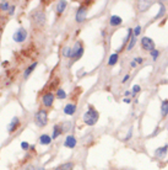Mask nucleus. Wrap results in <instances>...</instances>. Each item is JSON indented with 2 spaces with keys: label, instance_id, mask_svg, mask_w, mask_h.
Segmentation results:
<instances>
[{
  "label": "nucleus",
  "instance_id": "nucleus-1",
  "mask_svg": "<svg viewBox=\"0 0 168 170\" xmlns=\"http://www.w3.org/2000/svg\"><path fill=\"white\" fill-rule=\"evenodd\" d=\"M99 115L98 112L93 109V107H90V109L83 113V122H85L87 126H95L96 122L98 121Z\"/></svg>",
  "mask_w": 168,
  "mask_h": 170
},
{
  "label": "nucleus",
  "instance_id": "nucleus-2",
  "mask_svg": "<svg viewBox=\"0 0 168 170\" xmlns=\"http://www.w3.org/2000/svg\"><path fill=\"white\" fill-rule=\"evenodd\" d=\"M34 122L38 127H45L48 123V112L45 110H38L34 115Z\"/></svg>",
  "mask_w": 168,
  "mask_h": 170
},
{
  "label": "nucleus",
  "instance_id": "nucleus-3",
  "mask_svg": "<svg viewBox=\"0 0 168 170\" xmlns=\"http://www.w3.org/2000/svg\"><path fill=\"white\" fill-rule=\"evenodd\" d=\"M26 38H27V31H26L23 27H20V29H18V30L14 33V36H12V40H14L15 42H17V43L25 42Z\"/></svg>",
  "mask_w": 168,
  "mask_h": 170
},
{
  "label": "nucleus",
  "instance_id": "nucleus-4",
  "mask_svg": "<svg viewBox=\"0 0 168 170\" xmlns=\"http://www.w3.org/2000/svg\"><path fill=\"white\" fill-rule=\"evenodd\" d=\"M141 47L147 51V52H152L155 49V42L150 37H142L141 40Z\"/></svg>",
  "mask_w": 168,
  "mask_h": 170
},
{
  "label": "nucleus",
  "instance_id": "nucleus-5",
  "mask_svg": "<svg viewBox=\"0 0 168 170\" xmlns=\"http://www.w3.org/2000/svg\"><path fill=\"white\" fill-rule=\"evenodd\" d=\"M82 53H83V48H82L81 42H76L75 46L72 47V52H71V57H70V58H72V59H79V58L82 56Z\"/></svg>",
  "mask_w": 168,
  "mask_h": 170
},
{
  "label": "nucleus",
  "instance_id": "nucleus-6",
  "mask_svg": "<svg viewBox=\"0 0 168 170\" xmlns=\"http://www.w3.org/2000/svg\"><path fill=\"white\" fill-rule=\"evenodd\" d=\"M87 17V7L86 6H80L76 11V16H75V20L77 22H83Z\"/></svg>",
  "mask_w": 168,
  "mask_h": 170
},
{
  "label": "nucleus",
  "instance_id": "nucleus-7",
  "mask_svg": "<svg viewBox=\"0 0 168 170\" xmlns=\"http://www.w3.org/2000/svg\"><path fill=\"white\" fill-rule=\"evenodd\" d=\"M32 19L34 21V24L37 25H39V26H43L45 24V15L43 11H38V13H34L33 16H32Z\"/></svg>",
  "mask_w": 168,
  "mask_h": 170
},
{
  "label": "nucleus",
  "instance_id": "nucleus-8",
  "mask_svg": "<svg viewBox=\"0 0 168 170\" xmlns=\"http://www.w3.org/2000/svg\"><path fill=\"white\" fill-rule=\"evenodd\" d=\"M53 102H54V94H53V93H47V94L43 95V97H42V104H43V106L50 107V106L53 105Z\"/></svg>",
  "mask_w": 168,
  "mask_h": 170
},
{
  "label": "nucleus",
  "instance_id": "nucleus-9",
  "mask_svg": "<svg viewBox=\"0 0 168 170\" xmlns=\"http://www.w3.org/2000/svg\"><path fill=\"white\" fill-rule=\"evenodd\" d=\"M20 118L18 117H14L12 120H11V122L9 123V126H7V132L9 133H14L16 130H17V127L20 126Z\"/></svg>",
  "mask_w": 168,
  "mask_h": 170
},
{
  "label": "nucleus",
  "instance_id": "nucleus-10",
  "mask_svg": "<svg viewBox=\"0 0 168 170\" xmlns=\"http://www.w3.org/2000/svg\"><path fill=\"white\" fill-rule=\"evenodd\" d=\"M76 144H77V141H76V138L74 137V136H68L66 138H65V142H64V146L66 147V148H70V149H72V148H75L76 147Z\"/></svg>",
  "mask_w": 168,
  "mask_h": 170
},
{
  "label": "nucleus",
  "instance_id": "nucleus-11",
  "mask_svg": "<svg viewBox=\"0 0 168 170\" xmlns=\"http://www.w3.org/2000/svg\"><path fill=\"white\" fill-rule=\"evenodd\" d=\"M75 112H76V105H75V104H68V105H65V107H64V113H65V115L72 116Z\"/></svg>",
  "mask_w": 168,
  "mask_h": 170
},
{
  "label": "nucleus",
  "instance_id": "nucleus-12",
  "mask_svg": "<svg viewBox=\"0 0 168 170\" xmlns=\"http://www.w3.org/2000/svg\"><path fill=\"white\" fill-rule=\"evenodd\" d=\"M167 152H168V144H166V146H163V147H161V148L156 149L155 157L158 158V159H161V158H163V157L167 154Z\"/></svg>",
  "mask_w": 168,
  "mask_h": 170
},
{
  "label": "nucleus",
  "instance_id": "nucleus-13",
  "mask_svg": "<svg viewBox=\"0 0 168 170\" xmlns=\"http://www.w3.org/2000/svg\"><path fill=\"white\" fill-rule=\"evenodd\" d=\"M122 22H123L122 17H119L118 15H112L110 19H109V25L113 26V27H115V26H119Z\"/></svg>",
  "mask_w": 168,
  "mask_h": 170
},
{
  "label": "nucleus",
  "instance_id": "nucleus-14",
  "mask_svg": "<svg viewBox=\"0 0 168 170\" xmlns=\"http://www.w3.org/2000/svg\"><path fill=\"white\" fill-rule=\"evenodd\" d=\"M38 142H39V144L42 146H48L52 143V137L48 136V135H42L39 138H38Z\"/></svg>",
  "mask_w": 168,
  "mask_h": 170
},
{
  "label": "nucleus",
  "instance_id": "nucleus-15",
  "mask_svg": "<svg viewBox=\"0 0 168 170\" xmlns=\"http://www.w3.org/2000/svg\"><path fill=\"white\" fill-rule=\"evenodd\" d=\"M63 133V130L60 127V124H55V126L53 127V135H52V139H55L58 138L60 135Z\"/></svg>",
  "mask_w": 168,
  "mask_h": 170
},
{
  "label": "nucleus",
  "instance_id": "nucleus-16",
  "mask_svg": "<svg viewBox=\"0 0 168 170\" xmlns=\"http://www.w3.org/2000/svg\"><path fill=\"white\" fill-rule=\"evenodd\" d=\"M151 4H152V1H139V5H137V7H139V11H146L148 7L151 6Z\"/></svg>",
  "mask_w": 168,
  "mask_h": 170
},
{
  "label": "nucleus",
  "instance_id": "nucleus-17",
  "mask_svg": "<svg viewBox=\"0 0 168 170\" xmlns=\"http://www.w3.org/2000/svg\"><path fill=\"white\" fill-rule=\"evenodd\" d=\"M72 169H74V163L69 162V163H64V164L58 165L54 170H72Z\"/></svg>",
  "mask_w": 168,
  "mask_h": 170
},
{
  "label": "nucleus",
  "instance_id": "nucleus-18",
  "mask_svg": "<svg viewBox=\"0 0 168 170\" xmlns=\"http://www.w3.org/2000/svg\"><path fill=\"white\" fill-rule=\"evenodd\" d=\"M36 67H37V62H33V63H32V64H31L28 68H27V69L25 70V73H23V78H25V79L28 78V77H30V74L32 73L33 69H34Z\"/></svg>",
  "mask_w": 168,
  "mask_h": 170
},
{
  "label": "nucleus",
  "instance_id": "nucleus-19",
  "mask_svg": "<svg viewBox=\"0 0 168 170\" xmlns=\"http://www.w3.org/2000/svg\"><path fill=\"white\" fill-rule=\"evenodd\" d=\"M118 58H119L118 53H113V54H110L109 59H108V65H114L117 62H118Z\"/></svg>",
  "mask_w": 168,
  "mask_h": 170
},
{
  "label": "nucleus",
  "instance_id": "nucleus-20",
  "mask_svg": "<svg viewBox=\"0 0 168 170\" xmlns=\"http://www.w3.org/2000/svg\"><path fill=\"white\" fill-rule=\"evenodd\" d=\"M66 5H68L66 1H59L58 5H57V14H59V15L63 14L64 10H65V7H66Z\"/></svg>",
  "mask_w": 168,
  "mask_h": 170
},
{
  "label": "nucleus",
  "instance_id": "nucleus-21",
  "mask_svg": "<svg viewBox=\"0 0 168 170\" xmlns=\"http://www.w3.org/2000/svg\"><path fill=\"white\" fill-rule=\"evenodd\" d=\"M161 115L163 116V117L168 115V100H164L161 105Z\"/></svg>",
  "mask_w": 168,
  "mask_h": 170
},
{
  "label": "nucleus",
  "instance_id": "nucleus-22",
  "mask_svg": "<svg viewBox=\"0 0 168 170\" xmlns=\"http://www.w3.org/2000/svg\"><path fill=\"white\" fill-rule=\"evenodd\" d=\"M71 52H72V48H70V47H64L63 51H61L63 56H64V57H68V58L71 57Z\"/></svg>",
  "mask_w": 168,
  "mask_h": 170
},
{
  "label": "nucleus",
  "instance_id": "nucleus-23",
  "mask_svg": "<svg viewBox=\"0 0 168 170\" xmlns=\"http://www.w3.org/2000/svg\"><path fill=\"white\" fill-rule=\"evenodd\" d=\"M57 97L59 100H64V99H66V93H65L63 89H58V91H57Z\"/></svg>",
  "mask_w": 168,
  "mask_h": 170
},
{
  "label": "nucleus",
  "instance_id": "nucleus-24",
  "mask_svg": "<svg viewBox=\"0 0 168 170\" xmlns=\"http://www.w3.org/2000/svg\"><path fill=\"white\" fill-rule=\"evenodd\" d=\"M61 130H63V132H68L70 128H71V122H69V121H65L64 123H61Z\"/></svg>",
  "mask_w": 168,
  "mask_h": 170
},
{
  "label": "nucleus",
  "instance_id": "nucleus-25",
  "mask_svg": "<svg viewBox=\"0 0 168 170\" xmlns=\"http://www.w3.org/2000/svg\"><path fill=\"white\" fill-rule=\"evenodd\" d=\"M10 3L9 1H1L0 3V10H3V11H6V10H9L10 9Z\"/></svg>",
  "mask_w": 168,
  "mask_h": 170
},
{
  "label": "nucleus",
  "instance_id": "nucleus-26",
  "mask_svg": "<svg viewBox=\"0 0 168 170\" xmlns=\"http://www.w3.org/2000/svg\"><path fill=\"white\" fill-rule=\"evenodd\" d=\"M135 44H136V37H134V36H133V38L130 40V42L128 43V46H126V49H128V51H131V49L134 48V46H135Z\"/></svg>",
  "mask_w": 168,
  "mask_h": 170
},
{
  "label": "nucleus",
  "instance_id": "nucleus-27",
  "mask_svg": "<svg viewBox=\"0 0 168 170\" xmlns=\"http://www.w3.org/2000/svg\"><path fill=\"white\" fill-rule=\"evenodd\" d=\"M133 32H134V37H137V36H139L140 33H141V26L137 25L136 27L133 30Z\"/></svg>",
  "mask_w": 168,
  "mask_h": 170
},
{
  "label": "nucleus",
  "instance_id": "nucleus-28",
  "mask_svg": "<svg viewBox=\"0 0 168 170\" xmlns=\"http://www.w3.org/2000/svg\"><path fill=\"white\" fill-rule=\"evenodd\" d=\"M150 54H151L152 59H153V60H156V59L158 58V56H160V51H157V49H153V51L150 53Z\"/></svg>",
  "mask_w": 168,
  "mask_h": 170
},
{
  "label": "nucleus",
  "instance_id": "nucleus-29",
  "mask_svg": "<svg viewBox=\"0 0 168 170\" xmlns=\"http://www.w3.org/2000/svg\"><path fill=\"white\" fill-rule=\"evenodd\" d=\"M140 90H141L140 85H134V86H133V95H136L137 93H140Z\"/></svg>",
  "mask_w": 168,
  "mask_h": 170
},
{
  "label": "nucleus",
  "instance_id": "nucleus-30",
  "mask_svg": "<svg viewBox=\"0 0 168 170\" xmlns=\"http://www.w3.org/2000/svg\"><path fill=\"white\" fill-rule=\"evenodd\" d=\"M163 14H164V5H163V4H161V11L158 13V15H156V19H158V17H161Z\"/></svg>",
  "mask_w": 168,
  "mask_h": 170
},
{
  "label": "nucleus",
  "instance_id": "nucleus-31",
  "mask_svg": "<svg viewBox=\"0 0 168 170\" xmlns=\"http://www.w3.org/2000/svg\"><path fill=\"white\" fill-rule=\"evenodd\" d=\"M21 148H22L23 150H27V149L30 148V144H28L27 142H21Z\"/></svg>",
  "mask_w": 168,
  "mask_h": 170
},
{
  "label": "nucleus",
  "instance_id": "nucleus-32",
  "mask_svg": "<svg viewBox=\"0 0 168 170\" xmlns=\"http://www.w3.org/2000/svg\"><path fill=\"white\" fill-rule=\"evenodd\" d=\"M14 13H15V5H11L10 9H9V14H10V15H14Z\"/></svg>",
  "mask_w": 168,
  "mask_h": 170
},
{
  "label": "nucleus",
  "instance_id": "nucleus-33",
  "mask_svg": "<svg viewBox=\"0 0 168 170\" xmlns=\"http://www.w3.org/2000/svg\"><path fill=\"white\" fill-rule=\"evenodd\" d=\"M134 60L136 62V64H141L142 62H144V59H142V58H140V57H139V58H135Z\"/></svg>",
  "mask_w": 168,
  "mask_h": 170
},
{
  "label": "nucleus",
  "instance_id": "nucleus-34",
  "mask_svg": "<svg viewBox=\"0 0 168 170\" xmlns=\"http://www.w3.org/2000/svg\"><path fill=\"white\" fill-rule=\"evenodd\" d=\"M129 78H130V77H129V74H126V75H125L124 78H123V80H122V83H126V82H128V80H129Z\"/></svg>",
  "mask_w": 168,
  "mask_h": 170
},
{
  "label": "nucleus",
  "instance_id": "nucleus-35",
  "mask_svg": "<svg viewBox=\"0 0 168 170\" xmlns=\"http://www.w3.org/2000/svg\"><path fill=\"white\" fill-rule=\"evenodd\" d=\"M130 137H131V130L129 131V133H128V135H126V137H125V139H124V141H128V139H129Z\"/></svg>",
  "mask_w": 168,
  "mask_h": 170
},
{
  "label": "nucleus",
  "instance_id": "nucleus-36",
  "mask_svg": "<svg viewBox=\"0 0 168 170\" xmlns=\"http://www.w3.org/2000/svg\"><path fill=\"white\" fill-rule=\"evenodd\" d=\"M131 94H133V91H129V90H126V91L124 93V95H125L126 97H128V96H130V95H131Z\"/></svg>",
  "mask_w": 168,
  "mask_h": 170
},
{
  "label": "nucleus",
  "instance_id": "nucleus-37",
  "mask_svg": "<svg viewBox=\"0 0 168 170\" xmlns=\"http://www.w3.org/2000/svg\"><path fill=\"white\" fill-rule=\"evenodd\" d=\"M124 102H126V104L131 102V99H130V97H125V99H124Z\"/></svg>",
  "mask_w": 168,
  "mask_h": 170
},
{
  "label": "nucleus",
  "instance_id": "nucleus-38",
  "mask_svg": "<svg viewBox=\"0 0 168 170\" xmlns=\"http://www.w3.org/2000/svg\"><path fill=\"white\" fill-rule=\"evenodd\" d=\"M130 65H131V68H135V67H136L137 64H136V62H135V60H133L131 63H130Z\"/></svg>",
  "mask_w": 168,
  "mask_h": 170
},
{
  "label": "nucleus",
  "instance_id": "nucleus-39",
  "mask_svg": "<svg viewBox=\"0 0 168 170\" xmlns=\"http://www.w3.org/2000/svg\"><path fill=\"white\" fill-rule=\"evenodd\" d=\"M27 170H34V168H33V166H30V168L27 169Z\"/></svg>",
  "mask_w": 168,
  "mask_h": 170
}]
</instances>
